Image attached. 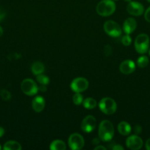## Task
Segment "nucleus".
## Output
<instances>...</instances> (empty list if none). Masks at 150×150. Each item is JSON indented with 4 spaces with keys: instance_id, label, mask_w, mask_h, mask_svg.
<instances>
[{
    "instance_id": "obj_7",
    "label": "nucleus",
    "mask_w": 150,
    "mask_h": 150,
    "mask_svg": "<svg viewBox=\"0 0 150 150\" xmlns=\"http://www.w3.org/2000/svg\"><path fill=\"white\" fill-rule=\"evenodd\" d=\"M88 85L89 83L86 79L82 77H78L72 81V82L71 83V89L74 92L81 93L88 89Z\"/></svg>"
},
{
    "instance_id": "obj_23",
    "label": "nucleus",
    "mask_w": 150,
    "mask_h": 150,
    "mask_svg": "<svg viewBox=\"0 0 150 150\" xmlns=\"http://www.w3.org/2000/svg\"><path fill=\"white\" fill-rule=\"evenodd\" d=\"M0 96L4 100H9L11 98V94L7 89H2L0 92Z\"/></svg>"
},
{
    "instance_id": "obj_39",
    "label": "nucleus",
    "mask_w": 150,
    "mask_h": 150,
    "mask_svg": "<svg viewBox=\"0 0 150 150\" xmlns=\"http://www.w3.org/2000/svg\"><path fill=\"white\" fill-rule=\"evenodd\" d=\"M1 149V146H0V149Z\"/></svg>"
},
{
    "instance_id": "obj_30",
    "label": "nucleus",
    "mask_w": 150,
    "mask_h": 150,
    "mask_svg": "<svg viewBox=\"0 0 150 150\" xmlns=\"http://www.w3.org/2000/svg\"><path fill=\"white\" fill-rule=\"evenodd\" d=\"M38 90H40L41 92H46V85L41 84V86H40L39 87H38Z\"/></svg>"
},
{
    "instance_id": "obj_2",
    "label": "nucleus",
    "mask_w": 150,
    "mask_h": 150,
    "mask_svg": "<svg viewBox=\"0 0 150 150\" xmlns=\"http://www.w3.org/2000/svg\"><path fill=\"white\" fill-rule=\"evenodd\" d=\"M116 4L113 0H101L96 5V13L102 17L113 14L116 10Z\"/></svg>"
},
{
    "instance_id": "obj_37",
    "label": "nucleus",
    "mask_w": 150,
    "mask_h": 150,
    "mask_svg": "<svg viewBox=\"0 0 150 150\" xmlns=\"http://www.w3.org/2000/svg\"><path fill=\"white\" fill-rule=\"evenodd\" d=\"M149 56H150V48H149Z\"/></svg>"
},
{
    "instance_id": "obj_11",
    "label": "nucleus",
    "mask_w": 150,
    "mask_h": 150,
    "mask_svg": "<svg viewBox=\"0 0 150 150\" xmlns=\"http://www.w3.org/2000/svg\"><path fill=\"white\" fill-rule=\"evenodd\" d=\"M126 10L132 16H140L144 13V7L141 3L138 1H129L126 7Z\"/></svg>"
},
{
    "instance_id": "obj_9",
    "label": "nucleus",
    "mask_w": 150,
    "mask_h": 150,
    "mask_svg": "<svg viewBox=\"0 0 150 150\" xmlns=\"http://www.w3.org/2000/svg\"><path fill=\"white\" fill-rule=\"evenodd\" d=\"M96 126V120L95 117L89 115L85 117L81 123V129L85 133H91Z\"/></svg>"
},
{
    "instance_id": "obj_29",
    "label": "nucleus",
    "mask_w": 150,
    "mask_h": 150,
    "mask_svg": "<svg viewBox=\"0 0 150 150\" xmlns=\"http://www.w3.org/2000/svg\"><path fill=\"white\" fill-rule=\"evenodd\" d=\"M112 149L113 150H123L124 149V147L122 146H121V145H115L114 146H113L112 147Z\"/></svg>"
},
{
    "instance_id": "obj_1",
    "label": "nucleus",
    "mask_w": 150,
    "mask_h": 150,
    "mask_svg": "<svg viewBox=\"0 0 150 150\" xmlns=\"http://www.w3.org/2000/svg\"><path fill=\"white\" fill-rule=\"evenodd\" d=\"M114 127L109 120H103L99 127V137L102 142H110L114 136Z\"/></svg>"
},
{
    "instance_id": "obj_22",
    "label": "nucleus",
    "mask_w": 150,
    "mask_h": 150,
    "mask_svg": "<svg viewBox=\"0 0 150 150\" xmlns=\"http://www.w3.org/2000/svg\"><path fill=\"white\" fill-rule=\"evenodd\" d=\"M83 102V97L79 92H75L73 96V103L76 105H79Z\"/></svg>"
},
{
    "instance_id": "obj_15",
    "label": "nucleus",
    "mask_w": 150,
    "mask_h": 150,
    "mask_svg": "<svg viewBox=\"0 0 150 150\" xmlns=\"http://www.w3.org/2000/svg\"><path fill=\"white\" fill-rule=\"evenodd\" d=\"M118 130H119V133L123 136H127L131 133L132 130V127H131L130 125L128 122L124 121L121 122L118 125Z\"/></svg>"
},
{
    "instance_id": "obj_36",
    "label": "nucleus",
    "mask_w": 150,
    "mask_h": 150,
    "mask_svg": "<svg viewBox=\"0 0 150 150\" xmlns=\"http://www.w3.org/2000/svg\"><path fill=\"white\" fill-rule=\"evenodd\" d=\"M124 1H129H129H131V0H124Z\"/></svg>"
},
{
    "instance_id": "obj_8",
    "label": "nucleus",
    "mask_w": 150,
    "mask_h": 150,
    "mask_svg": "<svg viewBox=\"0 0 150 150\" xmlns=\"http://www.w3.org/2000/svg\"><path fill=\"white\" fill-rule=\"evenodd\" d=\"M69 147L72 150H79L82 149L85 144L83 137L79 133H73L69 138Z\"/></svg>"
},
{
    "instance_id": "obj_25",
    "label": "nucleus",
    "mask_w": 150,
    "mask_h": 150,
    "mask_svg": "<svg viewBox=\"0 0 150 150\" xmlns=\"http://www.w3.org/2000/svg\"><path fill=\"white\" fill-rule=\"evenodd\" d=\"M144 18H145L146 21L150 23V7H148L145 13H144Z\"/></svg>"
},
{
    "instance_id": "obj_31",
    "label": "nucleus",
    "mask_w": 150,
    "mask_h": 150,
    "mask_svg": "<svg viewBox=\"0 0 150 150\" xmlns=\"http://www.w3.org/2000/svg\"><path fill=\"white\" fill-rule=\"evenodd\" d=\"M94 149L95 150H106V147H104V146H101V145H98V146H96V147L94 148Z\"/></svg>"
},
{
    "instance_id": "obj_12",
    "label": "nucleus",
    "mask_w": 150,
    "mask_h": 150,
    "mask_svg": "<svg viewBox=\"0 0 150 150\" xmlns=\"http://www.w3.org/2000/svg\"><path fill=\"white\" fill-rule=\"evenodd\" d=\"M119 70H120L121 73L125 75H129L133 73L135 70V64L133 61L132 60H125V61L122 62L119 67Z\"/></svg>"
},
{
    "instance_id": "obj_10",
    "label": "nucleus",
    "mask_w": 150,
    "mask_h": 150,
    "mask_svg": "<svg viewBox=\"0 0 150 150\" xmlns=\"http://www.w3.org/2000/svg\"><path fill=\"white\" fill-rule=\"evenodd\" d=\"M143 144H144V142L141 138H140L136 134L130 136L126 140V146L129 149L138 150L141 149Z\"/></svg>"
},
{
    "instance_id": "obj_20",
    "label": "nucleus",
    "mask_w": 150,
    "mask_h": 150,
    "mask_svg": "<svg viewBox=\"0 0 150 150\" xmlns=\"http://www.w3.org/2000/svg\"><path fill=\"white\" fill-rule=\"evenodd\" d=\"M149 59L146 56H141L137 60V64L141 68H144L146 67L149 64Z\"/></svg>"
},
{
    "instance_id": "obj_35",
    "label": "nucleus",
    "mask_w": 150,
    "mask_h": 150,
    "mask_svg": "<svg viewBox=\"0 0 150 150\" xmlns=\"http://www.w3.org/2000/svg\"><path fill=\"white\" fill-rule=\"evenodd\" d=\"M3 35V29L0 26V37Z\"/></svg>"
},
{
    "instance_id": "obj_18",
    "label": "nucleus",
    "mask_w": 150,
    "mask_h": 150,
    "mask_svg": "<svg viewBox=\"0 0 150 150\" xmlns=\"http://www.w3.org/2000/svg\"><path fill=\"white\" fill-rule=\"evenodd\" d=\"M49 149L51 150H66V145L65 142L60 140H55L50 144Z\"/></svg>"
},
{
    "instance_id": "obj_33",
    "label": "nucleus",
    "mask_w": 150,
    "mask_h": 150,
    "mask_svg": "<svg viewBox=\"0 0 150 150\" xmlns=\"http://www.w3.org/2000/svg\"><path fill=\"white\" fill-rule=\"evenodd\" d=\"M92 144L94 145H99V139H96V138L94 139V140L92 141Z\"/></svg>"
},
{
    "instance_id": "obj_17",
    "label": "nucleus",
    "mask_w": 150,
    "mask_h": 150,
    "mask_svg": "<svg viewBox=\"0 0 150 150\" xmlns=\"http://www.w3.org/2000/svg\"><path fill=\"white\" fill-rule=\"evenodd\" d=\"M3 149L4 150H21V146L19 142L15 141H9L4 144Z\"/></svg>"
},
{
    "instance_id": "obj_13",
    "label": "nucleus",
    "mask_w": 150,
    "mask_h": 150,
    "mask_svg": "<svg viewBox=\"0 0 150 150\" xmlns=\"http://www.w3.org/2000/svg\"><path fill=\"white\" fill-rule=\"evenodd\" d=\"M46 102L44 98L42 96H37L32 100V109L37 113L41 112L44 109Z\"/></svg>"
},
{
    "instance_id": "obj_26",
    "label": "nucleus",
    "mask_w": 150,
    "mask_h": 150,
    "mask_svg": "<svg viewBox=\"0 0 150 150\" xmlns=\"http://www.w3.org/2000/svg\"><path fill=\"white\" fill-rule=\"evenodd\" d=\"M134 132L136 135L141 134V132H142V127L140 125H136L134 127Z\"/></svg>"
},
{
    "instance_id": "obj_16",
    "label": "nucleus",
    "mask_w": 150,
    "mask_h": 150,
    "mask_svg": "<svg viewBox=\"0 0 150 150\" xmlns=\"http://www.w3.org/2000/svg\"><path fill=\"white\" fill-rule=\"evenodd\" d=\"M31 70H32V73L35 76L37 75L41 74L44 72L45 70V67H44V64L41 62H35L33 64H32V67H31Z\"/></svg>"
},
{
    "instance_id": "obj_34",
    "label": "nucleus",
    "mask_w": 150,
    "mask_h": 150,
    "mask_svg": "<svg viewBox=\"0 0 150 150\" xmlns=\"http://www.w3.org/2000/svg\"><path fill=\"white\" fill-rule=\"evenodd\" d=\"M4 134V130L3 127H0V138L1 137V136H3V135Z\"/></svg>"
},
{
    "instance_id": "obj_38",
    "label": "nucleus",
    "mask_w": 150,
    "mask_h": 150,
    "mask_svg": "<svg viewBox=\"0 0 150 150\" xmlns=\"http://www.w3.org/2000/svg\"><path fill=\"white\" fill-rule=\"evenodd\" d=\"M147 1H148L149 2H150V0H147Z\"/></svg>"
},
{
    "instance_id": "obj_5",
    "label": "nucleus",
    "mask_w": 150,
    "mask_h": 150,
    "mask_svg": "<svg viewBox=\"0 0 150 150\" xmlns=\"http://www.w3.org/2000/svg\"><path fill=\"white\" fill-rule=\"evenodd\" d=\"M21 89L25 95H29V96H33V95H36L38 92V86L32 79H26L21 82Z\"/></svg>"
},
{
    "instance_id": "obj_21",
    "label": "nucleus",
    "mask_w": 150,
    "mask_h": 150,
    "mask_svg": "<svg viewBox=\"0 0 150 150\" xmlns=\"http://www.w3.org/2000/svg\"><path fill=\"white\" fill-rule=\"evenodd\" d=\"M37 81L42 85H47L49 83V79L46 76L44 75L43 73L39 75H37L36 76Z\"/></svg>"
},
{
    "instance_id": "obj_32",
    "label": "nucleus",
    "mask_w": 150,
    "mask_h": 150,
    "mask_svg": "<svg viewBox=\"0 0 150 150\" xmlns=\"http://www.w3.org/2000/svg\"><path fill=\"white\" fill-rule=\"evenodd\" d=\"M146 149L147 150H150V139H149L146 142Z\"/></svg>"
},
{
    "instance_id": "obj_14",
    "label": "nucleus",
    "mask_w": 150,
    "mask_h": 150,
    "mask_svg": "<svg viewBox=\"0 0 150 150\" xmlns=\"http://www.w3.org/2000/svg\"><path fill=\"white\" fill-rule=\"evenodd\" d=\"M137 26V22L132 18H128L125 20L123 24V30L126 35H129L135 31Z\"/></svg>"
},
{
    "instance_id": "obj_28",
    "label": "nucleus",
    "mask_w": 150,
    "mask_h": 150,
    "mask_svg": "<svg viewBox=\"0 0 150 150\" xmlns=\"http://www.w3.org/2000/svg\"><path fill=\"white\" fill-rule=\"evenodd\" d=\"M4 17H5V12L0 7V22L4 18Z\"/></svg>"
},
{
    "instance_id": "obj_24",
    "label": "nucleus",
    "mask_w": 150,
    "mask_h": 150,
    "mask_svg": "<svg viewBox=\"0 0 150 150\" xmlns=\"http://www.w3.org/2000/svg\"><path fill=\"white\" fill-rule=\"evenodd\" d=\"M121 42L125 46H129L131 44V42H132V38H130V36L129 35H126H126L122 37Z\"/></svg>"
},
{
    "instance_id": "obj_4",
    "label": "nucleus",
    "mask_w": 150,
    "mask_h": 150,
    "mask_svg": "<svg viewBox=\"0 0 150 150\" xmlns=\"http://www.w3.org/2000/svg\"><path fill=\"white\" fill-rule=\"evenodd\" d=\"M149 45V38L146 34L138 35L135 40V48L138 54H144L147 52Z\"/></svg>"
},
{
    "instance_id": "obj_3",
    "label": "nucleus",
    "mask_w": 150,
    "mask_h": 150,
    "mask_svg": "<svg viewBox=\"0 0 150 150\" xmlns=\"http://www.w3.org/2000/svg\"><path fill=\"white\" fill-rule=\"evenodd\" d=\"M99 107L101 111L107 115H111L116 111L117 104L116 101L110 98H104L100 100Z\"/></svg>"
},
{
    "instance_id": "obj_27",
    "label": "nucleus",
    "mask_w": 150,
    "mask_h": 150,
    "mask_svg": "<svg viewBox=\"0 0 150 150\" xmlns=\"http://www.w3.org/2000/svg\"><path fill=\"white\" fill-rule=\"evenodd\" d=\"M112 53V48L110 46V45H106L104 47V54L106 56H109Z\"/></svg>"
},
{
    "instance_id": "obj_19",
    "label": "nucleus",
    "mask_w": 150,
    "mask_h": 150,
    "mask_svg": "<svg viewBox=\"0 0 150 150\" xmlns=\"http://www.w3.org/2000/svg\"><path fill=\"white\" fill-rule=\"evenodd\" d=\"M82 104H83V106L87 109H93V108H95L96 107L97 103L94 98H88L84 100Z\"/></svg>"
},
{
    "instance_id": "obj_6",
    "label": "nucleus",
    "mask_w": 150,
    "mask_h": 150,
    "mask_svg": "<svg viewBox=\"0 0 150 150\" xmlns=\"http://www.w3.org/2000/svg\"><path fill=\"white\" fill-rule=\"evenodd\" d=\"M104 30L109 36L117 38L121 35V28L116 22L113 21H107L104 23Z\"/></svg>"
},
{
    "instance_id": "obj_40",
    "label": "nucleus",
    "mask_w": 150,
    "mask_h": 150,
    "mask_svg": "<svg viewBox=\"0 0 150 150\" xmlns=\"http://www.w3.org/2000/svg\"><path fill=\"white\" fill-rule=\"evenodd\" d=\"M114 1H117V0H114Z\"/></svg>"
}]
</instances>
